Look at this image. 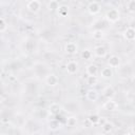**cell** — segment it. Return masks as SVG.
Here are the masks:
<instances>
[{"mask_svg": "<svg viewBox=\"0 0 135 135\" xmlns=\"http://www.w3.org/2000/svg\"><path fill=\"white\" fill-rule=\"evenodd\" d=\"M118 104L113 100V99H109L108 101H105L103 103V109L107 110V111H110V112H113V111H116Z\"/></svg>", "mask_w": 135, "mask_h": 135, "instance_id": "7c38bea8", "label": "cell"}, {"mask_svg": "<svg viewBox=\"0 0 135 135\" xmlns=\"http://www.w3.org/2000/svg\"><path fill=\"white\" fill-rule=\"evenodd\" d=\"M108 64H109V66L112 68V69L118 68V66L120 65V58H119V56H117V55H112V56L109 58V60H108Z\"/></svg>", "mask_w": 135, "mask_h": 135, "instance_id": "ba28073f", "label": "cell"}, {"mask_svg": "<svg viewBox=\"0 0 135 135\" xmlns=\"http://www.w3.org/2000/svg\"><path fill=\"white\" fill-rule=\"evenodd\" d=\"M85 73L89 76H97V74H98V66L95 63H90L85 68Z\"/></svg>", "mask_w": 135, "mask_h": 135, "instance_id": "30bf717a", "label": "cell"}, {"mask_svg": "<svg viewBox=\"0 0 135 135\" xmlns=\"http://www.w3.org/2000/svg\"><path fill=\"white\" fill-rule=\"evenodd\" d=\"M132 81H133V84H135V75L133 76V78H132Z\"/></svg>", "mask_w": 135, "mask_h": 135, "instance_id": "f1b7e54d", "label": "cell"}, {"mask_svg": "<svg viewBox=\"0 0 135 135\" xmlns=\"http://www.w3.org/2000/svg\"><path fill=\"white\" fill-rule=\"evenodd\" d=\"M65 124H66V127H69V128H74V127H76V124H77V119H76V117H75V116H69V117L65 119Z\"/></svg>", "mask_w": 135, "mask_h": 135, "instance_id": "ffe728a7", "label": "cell"}, {"mask_svg": "<svg viewBox=\"0 0 135 135\" xmlns=\"http://www.w3.org/2000/svg\"><path fill=\"white\" fill-rule=\"evenodd\" d=\"M101 130L103 133H110L113 130V123L109 120H105L101 126Z\"/></svg>", "mask_w": 135, "mask_h": 135, "instance_id": "ac0fdd59", "label": "cell"}, {"mask_svg": "<svg viewBox=\"0 0 135 135\" xmlns=\"http://www.w3.org/2000/svg\"><path fill=\"white\" fill-rule=\"evenodd\" d=\"M7 27H8V24H7L6 20H5L3 17H1V18H0V33L6 32Z\"/></svg>", "mask_w": 135, "mask_h": 135, "instance_id": "d4e9b609", "label": "cell"}, {"mask_svg": "<svg viewBox=\"0 0 135 135\" xmlns=\"http://www.w3.org/2000/svg\"><path fill=\"white\" fill-rule=\"evenodd\" d=\"M126 8L130 13H135V0H129V1H127Z\"/></svg>", "mask_w": 135, "mask_h": 135, "instance_id": "cb8c5ba5", "label": "cell"}, {"mask_svg": "<svg viewBox=\"0 0 135 135\" xmlns=\"http://www.w3.org/2000/svg\"><path fill=\"white\" fill-rule=\"evenodd\" d=\"M60 111H61V107H60L58 103H56V102L51 103L50 107H49V112H50L51 115L57 116V115L60 113Z\"/></svg>", "mask_w": 135, "mask_h": 135, "instance_id": "5bb4252c", "label": "cell"}, {"mask_svg": "<svg viewBox=\"0 0 135 135\" xmlns=\"http://www.w3.org/2000/svg\"><path fill=\"white\" fill-rule=\"evenodd\" d=\"M64 51L69 55H74L78 52V45L75 42H68L64 45Z\"/></svg>", "mask_w": 135, "mask_h": 135, "instance_id": "8992f818", "label": "cell"}, {"mask_svg": "<svg viewBox=\"0 0 135 135\" xmlns=\"http://www.w3.org/2000/svg\"><path fill=\"white\" fill-rule=\"evenodd\" d=\"M94 55L98 58H103L107 56V49L103 45H97L94 49Z\"/></svg>", "mask_w": 135, "mask_h": 135, "instance_id": "9c48e42d", "label": "cell"}, {"mask_svg": "<svg viewBox=\"0 0 135 135\" xmlns=\"http://www.w3.org/2000/svg\"><path fill=\"white\" fill-rule=\"evenodd\" d=\"M26 8H27L28 12H31L33 14H36L41 8V2L39 0H31L26 3Z\"/></svg>", "mask_w": 135, "mask_h": 135, "instance_id": "7a4b0ae2", "label": "cell"}, {"mask_svg": "<svg viewBox=\"0 0 135 135\" xmlns=\"http://www.w3.org/2000/svg\"><path fill=\"white\" fill-rule=\"evenodd\" d=\"M58 82H59V78H58V76L56 74H53V73L49 74L46 76V78H45V83L49 86H55V85L58 84Z\"/></svg>", "mask_w": 135, "mask_h": 135, "instance_id": "52a82bcc", "label": "cell"}, {"mask_svg": "<svg viewBox=\"0 0 135 135\" xmlns=\"http://www.w3.org/2000/svg\"><path fill=\"white\" fill-rule=\"evenodd\" d=\"M92 37L94 40H101L103 37V32L101 30H95L92 33Z\"/></svg>", "mask_w": 135, "mask_h": 135, "instance_id": "603a6c76", "label": "cell"}, {"mask_svg": "<svg viewBox=\"0 0 135 135\" xmlns=\"http://www.w3.org/2000/svg\"><path fill=\"white\" fill-rule=\"evenodd\" d=\"M88 120L90 121V123H91V124L96 126V124H98V123L100 122V116H99L98 114L93 113V114H90V115H89Z\"/></svg>", "mask_w": 135, "mask_h": 135, "instance_id": "e0dca14e", "label": "cell"}, {"mask_svg": "<svg viewBox=\"0 0 135 135\" xmlns=\"http://www.w3.org/2000/svg\"><path fill=\"white\" fill-rule=\"evenodd\" d=\"M85 96H86V99H88L89 101H92V102H95V101H97V99H98V93H97V91L94 90V89L88 90Z\"/></svg>", "mask_w": 135, "mask_h": 135, "instance_id": "4fadbf2b", "label": "cell"}, {"mask_svg": "<svg viewBox=\"0 0 135 135\" xmlns=\"http://www.w3.org/2000/svg\"><path fill=\"white\" fill-rule=\"evenodd\" d=\"M92 56H93V53H92V51L89 50V49H84V50L81 52V57H82V59H84V60H90V59L92 58Z\"/></svg>", "mask_w": 135, "mask_h": 135, "instance_id": "44dd1931", "label": "cell"}, {"mask_svg": "<svg viewBox=\"0 0 135 135\" xmlns=\"http://www.w3.org/2000/svg\"><path fill=\"white\" fill-rule=\"evenodd\" d=\"M132 132H133V134H135V124H134L133 128H132Z\"/></svg>", "mask_w": 135, "mask_h": 135, "instance_id": "83f0119b", "label": "cell"}, {"mask_svg": "<svg viewBox=\"0 0 135 135\" xmlns=\"http://www.w3.org/2000/svg\"><path fill=\"white\" fill-rule=\"evenodd\" d=\"M100 76L103 78V79H109L113 76V69L110 68L109 65L108 66H104L101 69L100 71Z\"/></svg>", "mask_w": 135, "mask_h": 135, "instance_id": "8fae6325", "label": "cell"}, {"mask_svg": "<svg viewBox=\"0 0 135 135\" xmlns=\"http://www.w3.org/2000/svg\"><path fill=\"white\" fill-rule=\"evenodd\" d=\"M105 19L110 23H115L120 19V12L118 8H110L105 13Z\"/></svg>", "mask_w": 135, "mask_h": 135, "instance_id": "6da1fadb", "label": "cell"}, {"mask_svg": "<svg viewBox=\"0 0 135 135\" xmlns=\"http://www.w3.org/2000/svg\"><path fill=\"white\" fill-rule=\"evenodd\" d=\"M100 4L99 2L97 1H92L89 3L88 5V12L91 14V15H97L99 12H100Z\"/></svg>", "mask_w": 135, "mask_h": 135, "instance_id": "3957f363", "label": "cell"}, {"mask_svg": "<svg viewBox=\"0 0 135 135\" xmlns=\"http://www.w3.org/2000/svg\"><path fill=\"white\" fill-rule=\"evenodd\" d=\"M123 37L128 41H133L135 40V27L133 26H128L124 32H123Z\"/></svg>", "mask_w": 135, "mask_h": 135, "instance_id": "5b68a950", "label": "cell"}, {"mask_svg": "<svg viewBox=\"0 0 135 135\" xmlns=\"http://www.w3.org/2000/svg\"><path fill=\"white\" fill-rule=\"evenodd\" d=\"M60 127H61V124H60V122L57 119H52L49 122V128L52 131H58L60 129Z\"/></svg>", "mask_w": 135, "mask_h": 135, "instance_id": "d6986e66", "label": "cell"}, {"mask_svg": "<svg viewBox=\"0 0 135 135\" xmlns=\"http://www.w3.org/2000/svg\"><path fill=\"white\" fill-rule=\"evenodd\" d=\"M69 13V7L66 5H60L58 8V15L60 17H65Z\"/></svg>", "mask_w": 135, "mask_h": 135, "instance_id": "7402d4cb", "label": "cell"}, {"mask_svg": "<svg viewBox=\"0 0 135 135\" xmlns=\"http://www.w3.org/2000/svg\"><path fill=\"white\" fill-rule=\"evenodd\" d=\"M122 135H133L132 133H130V132H126V133H123Z\"/></svg>", "mask_w": 135, "mask_h": 135, "instance_id": "4316f807", "label": "cell"}, {"mask_svg": "<svg viewBox=\"0 0 135 135\" xmlns=\"http://www.w3.org/2000/svg\"><path fill=\"white\" fill-rule=\"evenodd\" d=\"M59 6H60V4H59V2H58L57 0H51V1H49L47 4H46V7H47V9H49L50 12L58 11Z\"/></svg>", "mask_w": 135, "mask_h": 135, "instance_id": "2e32d148", "label": "cell"}, {"mask_svg": "<svg viewBox=\"0 0 135 135\" xmlns=\"http://www.w3.org/2000/svg\"><path fill=\"white\" fill-rule=\"evenodd\" d=\"M65 70H66L68 74L74 75V74H76L77 71H78V63H77L76 61H74V60H71V61H69V62L66 63Z\"/></svg>", "mask_w": 135, "mask_h": 135, "instance_id": "277c9868", "label": "cell"}, {"mask_svg": "<svg viewBox=\"0 0 135 135\" xmlns=\"http://www.w3.org/2000/svg\"><path fill=\"white\" fill-rule=\"evenodd\" d=\"M98 79H97V76H88V79H86V83L89 85H95L97 83Z\"/></svg>", "mask_w": 135, "mask_h": 135, "instance_id": "484cf974", "label": "cell"}, {"mask_svg": "<svg viewBox=\"0 0 135 135\" xmlns=\"http://www.w3.org/2000/svg\"><path fill=\"white\" fill-rule=\"evenodd\" d=\"M115 95V90L112 85H108L104 90H103V96L109 100V99H112Z\"/></svg>", "mask_w": 135, "mask_h": 135, "instance_id": "9a60e30c", "label": "cell"}]
</instances>
